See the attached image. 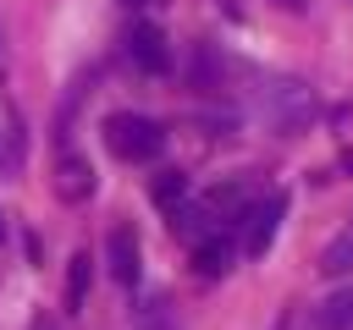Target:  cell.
Instances as JSON below:
<instances>
[{
    "label": "cell",
    "mask_w": 353,
    "mask_h": 330,
    "mask_svg": "<svg viewBox=\"0 0 353 330\" xmlns=\"http://www.w3.org/2000/svg\"><path fill=\"white\" fill-rule=\"evenodd\" d=\"M232 258H237V248H232V236H226V231H204V236L193 242V270H199L204 280L226 275V270H232Z\"/></svg>",
    "instance_id": "5b68a950"
},
{
    "label": "cell",
    "mask_w": 353,
    "mask_h": 330,
    "mask_svg": "<svg viewBox=\"0 0 353 330\" xmlns=\"http://www.w3.org/2000/svg\"><path fill=\"white\" fill-rule=\"evenodd\" d=\"M342 170H353V148H347V154H342Z\"/></svg>",
    "instance_id": "9a60e30c"
},
{
    "label": "cell",
    "mask_w": 353,
    "mask_h": 330,
    "mask_svg": "<svg viewBox=\"0 0 353 330\" xmlns=\"http://www.w3.org/2000/svg\"><path fill=\"white\" fill-rule=\"evenodd\" d=\"M121 6H149V0H121Z\"/></svg>",
    "instance_id": "2e32d148"
},
{
    "label": "cell",
    "mask_w": 353,
    "mask_h": 330,
    "mask_svg": "<svg viewBox=\"0 0 353 330\" xmlns=\"http://www.w3.org/2000/svg\"><path fill=\"white\" fill-rule=\"evenodd\" d=\"M88 280H94V258L88 253H72V270H66V314H83Z\"/></svg>",
    "instance_id": "30bf717a"
},
{
    "label": "cell",
    "mask_w": 353,
    "mask_h": 330,
    "mask_svg": "<svg viewBox=\"0 0 353 330\" xmlns=\"http://www.w3.org/2000/svg\"><path fill=\"white\" fill-rule=\"evenodd\" d=\"M0 242H6V214H0Z\"/></svg>",
    "instance_id": "e0dca14e"
},
{
    "label": "cell",
    "mask_w": 353,
    "mask_h": 330,
    "mask_svg": "<svg viewBox=\"0 0 353 330\" xmlns=\"http://www.w3.org/2000/svg\"><path fill=\"white\" fill-rule=\"evenodd\" d=\"M127 60H132L138 72H149V77H165V72H171V44H165V33H160L154 22H132V33H127Z\"/></svg>",
    "instance_id": "3957f363"
},
{
    "label": "cell",
    "mask_w": 353,
    "mask_h": 330,
    "mask_svg": "<svg viewBox=\"0 0 353 330\" xmlns=\"http://www.w3.org/2000/svg\"><path fill=\"white\" fill-rule=\"evenodd\" d=\"M320 275H331V280L353 275V226H342V231L320 248Z\"/></svg>",
    "instance_id": "9c48e42d"
},
{
    "label": "cell",
    "mask_w": 353,
    "mask_h": 330,
    "mask_svg": "<svg viewBox=\"0 0 353 330\" xmlns=\"http://www.w3.org/2000/svg\"><path fill=\"white\" fill-rule=\"evenodd\" d=\"M33 330H55V319H33Z\"/></svg>",
    "instance_id": "5bb4252c"
},
{
    "label": "cell",
    "mask_w": 353,
    "mask_h": 330,
    "mask_svg": "<svg viewBox=\"0 0 353 330\" xmlns=\"http://www.w3.org/2000/svg\"><path fill=\"white\" fill-rule=\"evenodd\" d=\"M143 324H149V330H171V319H165V302H149V308H143Z\"/></svg>",
    "instance_id": "7c38bea8"
},
{
    "label": "cell",
    "mask_w": 353,
    "mask_h": 330,
    "mask_svg": "<svg viewBox=\"0 0 353 330\" xmlns=\"http://www.w3.org/2000/svg\"><path fill=\"white\" fill-rule=\"evenodd\" d=\"M105 264H110V275H116L121 286H138L143 258H138V236H132V226H110V236H105Z\"/></svg>",
    "instance_id": "277c9868"
},
{
    "label": "cell",
    "mask_w": 353,
    "mask_h": 330,
    "mask_svg": "<svg viewBox=\"0 0 353 330\" xmlns=\"http://www.w3.org/2000/svg\"><path fill=\"white\" fill-rule=\"evenodd\" d=\"M55 192H61L66 204H83V198L94 192V165H88L83 154H61V160H55Z\"/></svg>",
    "instance_id": "8992f818"
},
{
    "label": "cell",
    "mask_w": 353,
    "mask_h": 330,
    "mask_svg": "<svg viewBox=\"0 0 353 330\" xmlns=\"http://www.w3.org/2000/svg\"><path fill=\"white\" fill-rule=\"evenodd\" d=\"M309 330H353V286L331 292V297L309 314Z\"/></svg>",
    "instance_id": "52a82bcc"
},
{
    "label": "cell",
    "mask_w": 353,
    "mask_h": 330,
    "mask_svg": "<svg viewBox=\"0 0 353 330\" xmlns=\"http://www.w3.org/2000/svg\"><path fill=\"white\" fill-rule=\"evenodd\" d=\"M276 6H281V11H303L309 0H276Z\"/></svg>",
    "instance_id": "4fadbf2b"
},
{
    "label": "cell",
    "mask_w": 353,
    "mask_h": 330,
    "mask_svg": "<svg viewBox=\"0 0 353 330\" xmlns=\"http://www.w3.org/2000/svg\"><path fill=\"white\" fill-rule=\"evenodd\" d=\"M281 214H287V192H265V198H254V204H248V214L237 220V226H243V248H248L254 258H259V253L276 242Z\"/></svg>",
    "instance_id": "7a4b0ae2"
},
{
    "label": "cell",
    "mask_w": 353,
    "mask_h": 330,
    "mask_svg": "<svg viewBox=\"0 0 353 330\" xmlns=\"http://www.w3.org/2000/svg\"><path fill=\"white\" fill-rule=\"evenodd\" d=\"M154 204H160L165 214L182 209V204H188V176H182V170H160V176H154Z\"/></svg>",
    "instance_id": "8fae6325"
},
{
    "label": "cell",
    "mask_w": 353,
    "mask_h": 330,
    "mask_svg": "<svg viewBox=\"0 0 353 330\" xmlns=\"http://www.w3.org/2000/svg\"><path fill=\"white\" fill-rule=\"evenodd\" d=\"M303 110H309V99H303L298 82H276V88H270V121H276V126H298Z\"/></svg>",
    "instance_id": "ba28073f"
},
{
    "label": "cell",
    "mask_w": 353,
    "mask_h": 330,
    "mask_svg": "<svg viewBox=\"0 0 353 330\" xmlns=\"http://www.w3.org/2000/svg\"><path fill=\"white\" fill-rule=\"evenodd\" d=\"M105 148H110L116 160H127V165H149V160H160V148H165V126H160L154 116L116 110V116H105Z\"/></svg>",
    "instance_id": "6da1fadb"
}]
</instances>
